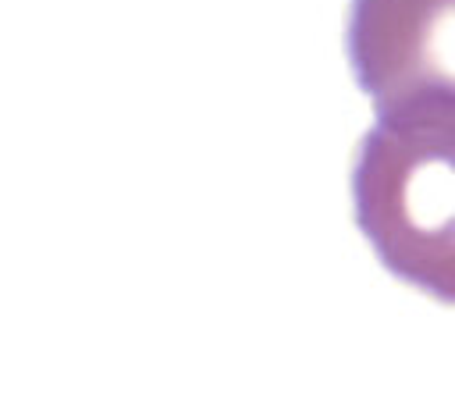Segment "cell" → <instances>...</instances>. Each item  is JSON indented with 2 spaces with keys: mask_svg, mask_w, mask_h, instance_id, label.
Here are the masks:
<instances>
[{
  "mask_svg": "<svg viewBox=\"0 0 455 409\" xmlns=\"http://www.w3.org/2000/svg\"><path fill=\"white\" fill-rule=\"evenodd\" d=\"M352 213L387 274L455 306V139L377 121L352 153Z\"/></svg>",
  "mask_w": 455,
  "mask_h": 409,
  "instance_id": "cell-1",
  "label": "cell"
},
{
  "mask_svg": "<svg viewBox=\"0 0 455 409\" xmlns=\"http://www.w3.org/2000/svg\"><path fill=\"white\" fill-rule=\"evenodd\" d=\"M345 53L380 124L455 139V0H348Z\"/></svg>",
  "mask_w": 455,
  "mask_h": 409,
  "instance_id": "cell-2",
  "label": "cell"
}]
</instances>
